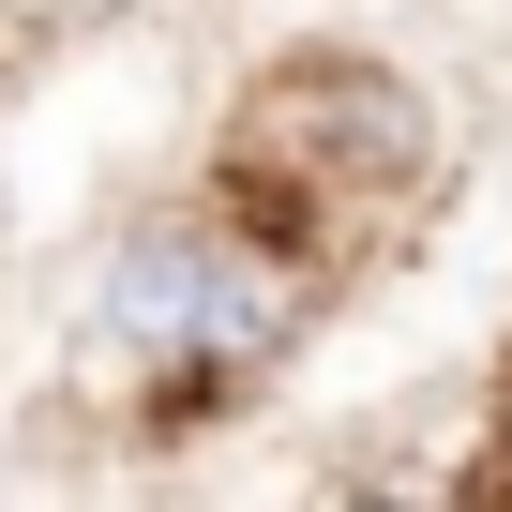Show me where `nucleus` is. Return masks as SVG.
<instances>
[{
  "label": "nucleus",
  "instance_id": "1",
  "mask_svg": "<svg viewBox=\"0 0 512 512\" xmlns=\"http://www.w3.org/2000/svg\"><path fill=\"white\" fill-rule=\"evenodd\" d=\"M106 332L136 362H256L287 332V272L241 256V241H211V226H136L106 256Z\"/></svg>",
  "mask_w": 512,
  "mask_h": 512
}]
</instances>
